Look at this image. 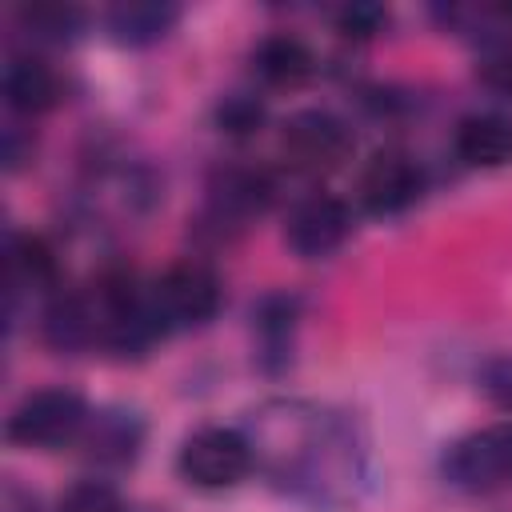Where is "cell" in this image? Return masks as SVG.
<instances>
[{
  "label": "cell",
  "instance_id": "cell-1",
  "mask_svg": "<svg viewBox=\"0 0 512 512\" xmlns=\"http://www.w3.org/2000/svg\"><path fill=\"white\" fill-rule=\"evenodd\" d=\"M444 480L460 492H500L512 484V424L460 436L444 452Z\"/></svg>",
  "mask_w": 512,
  "mask_h": 512
},
{
  "label": "cell",
  "instance_id": "cell-2",
  "mask_svg": "<svg viewBox=\"0 0 512 512\" xmlns=\"http://www.w3.org/2000/svg\"><path fill=\"white\" fill-rule=\"evenodd\" d=\"M88 424L84 396L72 388H40L8 416V440L24 448H60Z\"/></svg>",
  "mask_w": 512,
  "mask_h": 512
},
{
  "label": "cell",
  "instance_id": "cell-3",
  "mask_svg": "<svg viewBox=\"0 0 512 512\" xmlns=\"http://www.w3.org/2000/svg\"><path fill=\"white\" fill-rule=\"evenodd\" d=\"M148 304H152L160 328H200L220 308V280L208 264L180 260L152 284Z\"/></svg>",
  "mask_w": 512,
  "mask_h": 512
},
{
  "label": "cell",
  "instance_id": "cell-4",
  "mask_svg": "<svg viewBox=\"0 0 512 512\" xmlns=\"http://www.w3.org/2000/svg\"><path fill=\"white\" fill-rule=\"evenodd\" d=\"M180 472L196 488H232L252 472V444L236 428H200L180 448Z\"/></svg>",
  "mask_w": 512,
  "mask_h": 512
},
{
  "label": "cell",
  "instance_id": "cell-5",
  "mask_svg": "<svg viewBox=\"0 0 512 512\" xmlns=\"http://www.w3.org/2000/svg\"><path fill=\"white\" fill-rule=\"evenodd\" d=\"M352 232V212L340 196L332 192H308L292 204L288 220H284V244L304 256V260H320L332 256Z\"/></svg>",
  "mask_w": 512,
  "mask_h": 512
},
{
  "label": "cell",
  "instance_id": "cell-6",
  "mask_svg": "<svg viewBox=\"0 0 512 512\" xmlns=\"http://www.w3.org/2000/svg\"><path fill=\"white\" fill-rule=\"evenodd\" d=\"M356 192H360V204L376 216H396L404 208H412L424 192V172L420 164L400 152V148H380L368 156V164L360 168V180H356Z\"/></svg>",
  "mask_w": 512,
  "mask_h": 512
},
{
  "label": "cell",
  "instance_id": "cell-7",
  "mask_svg": "<svg viewBox=\"0 0 512 512\" xmlns=\"http://www.w3.org/2000/svg\"><path fill=\"white\" fill-rule=\"evenodd\" d=\"M284 152L296 168L328 172L348 160L352 132L340 116H332L324 108H304V112L288 116V124H284Z\"/></svg>",
  "mask_w": 512,
  "mask_h": 512
},
{
  "label": "cell",
  "instance_id": "cell-8",
  "mask_svg": "<svg viewBox=\"0 0 512 512\" xmlns=\"http://www.w3.org/2000/svg\"><path fill=\"white\" fill-rule=\"evenodd\" d=\"M452 144L468 168H504L512 160V120L500 112H472L456 124Z\"/></svg>",
  "mask_w": 512,
  "mask_h": 512
},
{
  "label": "cell",
  "instance_id": "cell-9",
  "mask_svg": "<svg viewBox=\"0 0 512 512\" xmlns=\"http://www.w3.org/2000/svg\"><path fill=\"white\" fill-rule=\"evenodd\" d=\"M212 212L216 220H248L260 216L272 200V180L260 168H224L212 180Z\"/></svg>",
  "mask_w": 512,
  "mask_h": 512
},
{
  "label": "cell",
  "instance_id": "cell-10",
  "mask_svg": "<svg viewBox=\"0 0 512 512\" xmlns=\"http://www.w3.org/2000/svg\"><path fill=\"white\" fill-rule=\"evenodd\" d=\"M56 96H60V80L40 56H12L4 64V100H8V108L32 116V112L52 108Z\"/></svg>",
  "mask_w": 512,
  "mask_h": 512
},
{
  "label": "cell",
  "instance_id": "cell-11",
  "mask_svg": "<svg viewBox=\"0 0 512 512\" xmlns=\"http://www.w3.org/2000/svg\"><path fill=\"white\" fill-rule=\"evenodd\" d=\"M176 20H180V8H176V4L128 0V4H116V8L108 12V32H112V40H120V44L144 48V44L164 40Z\"/></svg>",
  "mask_w": 512,
  "mask_h": 512
},
{
  "label": "cell",
  "instance_id": "cell-12",
  "mask_svg": "<svg viewBox=\"0 0 512 512\" xmlns=\"http://www.w3.org/2000/svg\"><path fill=\"white\" fill-rule=\"evenodd\" d=\"M40 332L52 348L76 352V348L100 340V312L80 296H56L40 316Z\"/></svg>",
  "mask_w": 512,
  "mask_h": 512
},
{
  "label": "cell",
  "instance_id": "cell-13",
  "mask_svg": "<svg viewBox=\"0 0 512 512\" xmlns=\"http://www.w3.org/2000/svg\"><path fill=\"white\" fill-rule=\"evenodd\" d=\"M252 72L272 88H292L312 72V52L296 36L276 32L252 48Z\"/></svg>",
  "mask_w": 512,
  "mask_h": 512
},
{
  "label": "cell",
  "instance_id": "cell-14",
  "mask_svg": "<svg viewBox=\"0 0 512 512\" xmlns=\"http://www.w3.org/2000/svg\"><path fill=\"white\" fill-rule=\"evenodd\" d=\"M84 444H88V456H96L100 464H132L144 444V424L132 412L108 408L88 424Z\"/></svg>",
  "mask_w": 512,
  "mask_h": 512
},
{
  "label": "cell",
  "instance_id": "cell-15",
  "mask_svg": "<svg viewBox=\"0 0 512 512\" xmlns=\"http://www.w3.org/2000/svg\"><path fill=\"white\" fill-rule=\"evenodd\" d=\"M8 268H12V288H52L56 284V252L48 248L44 236L16 232L8 240Z\"/></svg>",
  "mask_w": 512,
  "mask_h": 512
},
{
  "label": "cell",
  "instance_id": "cell-16",
  "mask_svg": "<svg viewBox=\"0 0 512 512\" xmlns=\"http://www.w3.org/2000/svg\"><path fill=\"white\" fill-rule=\"evenodd\" d=\"M296 300L292 296H264L256 308H252V328L260 336V356H280L288 360V344H292V332H296Z\"/></svg>",
  "mask_w": 512,
  "mask_h": 512
},
{
  "label": "cell",
  "instance_id": "cell-17",
  "mask_svg": "<svg viewBox=\"0 0 512 512\" xmlns=\"http://www.w3.org/2000/svg\"><path fill=\"white\" fill-rule=\"evenodd\" d=\"M20 24L36 40L64 44L84 28V12L72 8V4H32V8H20Z\"/></svg>",
  "mask_w": 512,
  "mask_h": 512
},
{
  "label": "cell",
  "instance_id": "cell-18",
  "mask_svg": "<svg viewBox=\"0 0 512 512\" xmlns=\"http://www.w3.org/2000/svg\"><path fill=\"white\" fill-rule=\"evenodd\" d=\"M216 124H220V132H228V136H252V132L264 124V104H260L252 92H228V96L216 104Z\"/></svg>",
  "mask_w": 512,
  "mask_h": 512
},
{
  "label": "cell",
  "instance_id": "cell-19",
  "mask_svg": "<svg viewBox=\"0 0 512 512\" xmlns=\"http://www.w3.org/2000/svg\"><path fill=\"white\" fill-rule=\"evenodd\" d=\"M56 512H124L120 496L112 484L104 480H80L72 484L64 496H60V508Z\"/></svg>",
  "mask_w": 512,
  "mask_h": 512
},
{
  "label": "cell",
  "instance_id": "cell-20",
  "mask_svg": "<svg viewBox=\"0 0 512 512\" xmlns=\"http://www.w3.org/2000/svg\"><path fill=\"white\" fill-rule=\"evenodd\" d=\"M480 392L496 408H512V356H496L480 368Z\"/></svg>",
  "mask_w": 512,
  "mask_h": 512
},
{
  "label": "cell",
  "instance_id": "cell-21",
  "mask_svg": "<svg viewBox=\"0 0 512 512\" xmlns=\"http://www.w3.org/2000/svg\"><path fill=\"white\" fill-rule=\"evenodd\" d=\"M340 32H348V36H376L380 32V24L388 20V12L380 8V4H348V8H340Z\"/></svg>",
  "mask_w": 512,
  "mask_h": 512
},
{
  "label": "cell",
  "instance_id": "cell-22",
  "mask_svg": "<svg viewBox=\"0 0 512 512\" xmlns=\"http://www.w3.org/2000/svg\"><path fill=\"white\" fill-rule=\"evenodd\" d=\"M480 80L500 88V92H512V44H500V48H488L484 60H480Z\"/></svg>",
  "mask_w": 512,
  "mask_h": 512
},
{
  "label": "cell",
  "instance_id": "cell-23",
  "mask_svg": "<svg viewBox=\"0 0 512 512\" xmlns=\"http://www.w3.org/2000/svg\"><path fill=\"white\" fill-rule=\"evenodd\" d=\"M4 512H36V500L8 484V492H4Z\"/></svg>",
  "mask_w": 512,
  "mask_h": 512
}]
</instances>
